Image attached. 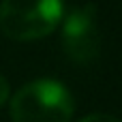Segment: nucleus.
Segmentation results:
<instances>
[{"mask_svg": "<svg viewBox=\"0 0 122 122\" xmlns=\"http://www.w3.org/2000/svg\"><path fill=\"white\" fill-rule=\"evenodd\" d=\"M13 122H71L75 101L56 79H34L21 86L9 105Z\"/></svg>", "mask_w": 122, "mask_h": 122, "instance_id": "obj_1", "label": "nucleus"}, {"mask_svg": "<svg viewBox=\"0 0 122 122\" xmlns=\"http://www.w3.org/2000/svg\"><path fill=\"white\" fill-rule=\"evenodd\" d=\"M64 17L62 0H2L0 30L13 41H36L51 34Z\"/></svg>", "mask_w": 122, "mask_h": 122, "instance_id": "obj_2", "label": "nucleus"}, {"mask_svg": "<svg viewBox=\"0 0 122 122\" xmlns=\"http://www.w3.org/2000/svg\"><path fill=\"white\" fill-rule=\"evenodd\" d=\"M62 49L77 64H92L101 54L97 6L84 4L62 17Z\"/></svg>", "mask_w": 122, "mask_h": 122, "instance_id": "obj_3", "label": "nucleus"}, {"mask_svg": "<svg viewBox=\"0 0 122 122\" xmlns=\"http://www.w3.org/2000/svg\"><path fill=\"white\" fill-rule=\"evenodd\" d=\"M77 122H122V120L116 116H109V114H90V116H86Z\"/></svg>", "mask_w": 122, "mask_h": 122, "instance_id": "obj_4", "label": "nucleus"}, {"mask_svg": "<svg viewBox=\"0 0 122 122\" xmlns=\"http://www.w3.org/2000/svg\"><path fill=\"white\" fill-rule=\"evenodd\" d=\"M6 99H9V81H6V77L0 75V107L6 103Z\"/></svg>", "mask_w": 122, "mask_h": 122, "instance_id": "obj_5", "label": "nucleus"}]
</instances>
